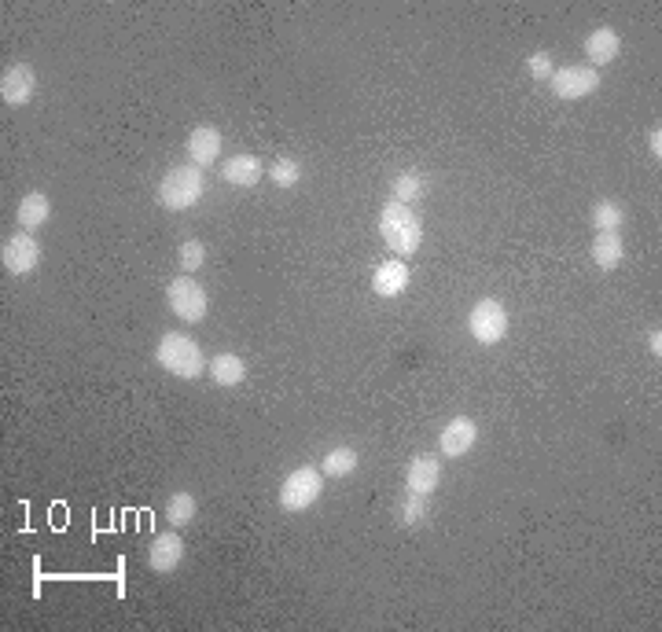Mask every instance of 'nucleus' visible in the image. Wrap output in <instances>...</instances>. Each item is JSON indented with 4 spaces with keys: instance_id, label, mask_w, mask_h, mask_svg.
Masks as SVG:
<instances>
[{
    "instance_id": "1",
    "label": "nucleus",
    "mask_w": 662,
    "mask_h": 632,
    "mask_svg": "<svg viewBox=\"0 0 662 632\" xmlns=\"http://www.w3.org/2000/svg\"><path fill=\"white\" fill-rule=\"evenodd\" d=\"M379 236L383 243L390 247L394 258H412V254H420L423 247V221L420 214L405 203H394L390 199L383 210H379Z\"/></svg>"
},
{
    "instance_id": "2",
    "label": "nucleus",
    "mask_w": 662,
    "mask_h": 632,
    "mask_svg": "<svg viewBox=\"0 0 662 632\" xmlns=\"http://www.w3.org/2000/svg\"><path fill=\"white\" fill-rule=\"evenodd\" d=\"M206 192V177L199 166L192 162H181V166H170V170L162 173L159 188H155V199H159L162 210H170V214H184V210H192Z\"/></svg>"
},
{
    "instance_id": "3",
    "label": "nucleus",
    "mask_w": 662,
    "mask_h": 632,
    "mask_svg": "<svg viewBox=\"0 0 662 632\" xmlns=\"http://www.w3.org/2000/svg\"><path fill=\"white\" fill-rule=\"evenodd\" d=\"M155 364H159L162 372L177 375L184 383H192L199 375L206 372V357L199 350V342L192 335H184V331H166L155 346Z\"/></svg>"
},
{
    "instance_id": "4",
    "label": "nucleus",
    "mask_w": 662,
    "mask_h": 632,
    "mask_svg": "<svg viewBox=\"0 0 662 632\" xmlns=\"http://www.w3.org/2000/svg\"><path fill=\"white\" fill-rule=\"evenodd\" d=\"M320 493H324V474L317 471V467H295V471L284 478V486H280V493H276V500H280V508L291 511V515H302V511H309L313 504L320 500Z\"/></svg>"
},
{
    "instance_id": "5",
    "label": "nucleus",
    "mask_w": 662,
    "mask_h": 632,
    "mask_svg": "<svg viewBox=\"0 0 662 632\" xmlns=\"http://www.w3.org/2000/svg\"><path fill=\"white\" fill-rule=\"evenodd\" d=\"M468 331L479 346H497L508 339V309L497 298H479L468 313Z\"/></svg>"
},
{
    "instance_id": "6",
    "label": "nucleus",
    "mask_w": 662,
    "mask_h": 632,
    "mask_svg": "<svg viewBox=\"0 0 662 632\" xmlns=\"http://www.w3.org/2000/svg\"><path fill=\"white\" fill-rule=\"evenodd\" d=\"M166 305H170L173 316H181L184 324H199L206 320V309H210V294H206L203 283H195L192 276H177L166 287Z\"/></svg>"
},
{
    "instance_id": "7",
    "label": "nucleus",
    "mask_w": 662,
    "mask_h": 632,
    "mask_svg": "<svg viewBox=\"0 0 662 632\" xmlns=\"http://www.w3.org/2000/svg\"><path fill=\"white\" fill-rule=\"evenodd\" d=\"M548 85H552V96L563 103H578V100H589V96H596L600 92V70L585 67V63H574V67H560L552 78H548Z\"/></svg>"
},
{
    "instance_id": "8",
    "label": "nucleus",
    "mask_w": 662,
    "mask_h": 632,
    "mask_svg": "<svg viewBox=\"0 0 662 632\" xmlns=\"http://www.w3.org/2000/svg\"><path fill=\"white\" fill-rule=\"evenodd\" d=\"M41 239L34 232H15V236L4 239V247H0V261H4V269L8 276H30L37 272L41 265Z\"/></svg>"
},
{
    "instance_id": "9",
    "label": "nucleus",
    "mask_w": 662,
    "mask_h": 632,
    "mask_svg": "<svg viewBox=\"0 0 662 632\" xmlns=\"http://www.w3.org/2000/svg\"><path fill=\"white\" fill-rule=\"evenodd\" d=\"M479 445V423L471 416H453L438 434V456L442 460H460Z\"/></svg>"
},
{
    "instance_id": "10",
    "label": "nucleus",
    "mask_w": 662,
    "mask_h": 632,
    "mask_svg": "<svg viewBox=\"0 0 662 632\" xmlns=\"http://www.w3.org/2000/svg\"><path fill=\"white\" fill-rule=\"evenodd\" d=\"M37 96V70L30 63H12L0 78V100L4 107H30Z\"/></svg>"
},
{
    "instance_id": "11",
    "label": "nucleus",
    "mask_w": 662,
    "mask_h": 632,
    "mask_svg": "<svg viewBox=\"0 0 662 632\" xmlns=\"http://www.w3.org/2000/svg\"><path fill=\"white\" fill-rule=\"evenodd\" d=\"M442 482V456H431V452H416L405 467V489L412 493H423V497H431L434 489Z\"/></svg>"
},
{
    "instance_id": "12",
    "label": "nucleus",
    "mask_w": 662,
    "mask_h": 632,
    "mask_svg": "<svg viewBox=\"0 0 662 632\" xmlns=\"http://www.w3.org/2000/svg\"><path fill=\"white\" fill-rule=\"evenodd\" d=\"M184 563V541L181 533L166 530V533H155V541L148 544V566L155 570V574H173L177 566Z\"/></svg>"
},
{
    "instance_id": "13",
    "label": "nucleus",
    "mask_w": 662,
    "mask_h": 632,
    "mask_svg": "<svg viewBox=\"0 0 662 632\" xmlns=\"http://www.w3.org/2000/svg\"><path fill=\"white\" fill-rule=\"evenodd\" d=\"M582 52H585V59H589L585 67H593V70L607 67V63H615L618 52H622V34H618L615 26H596L593 34L585 37Z\"/></svg>"
},
{
    "instance_id": "14",
    "label": "nucleus",
    "mask_w": 662,
    "mask_h": 632,
    "mask_svg": "<svg viewBox=\"0 0 662 632\" xmlns=\"http://www.w3.org/2000/svg\"><path fill=\"white\" fill-rule=\"evenodd\" d=\"M221 133H217L214 125H199V129H192L188 133V140H184V151H188V162L192 166H199V170H210L217 158H221Z\"/></svg>"
},
{
    "instance_id": "15",
    "label": "nucleus",
    "mask_w": 662,
    "mask_h": 632,
    "mask_svg": "<svg viewBox=\"0 0 662 632\" xmlns=\"http://www.w3.org/2000/svg\"><path fill=\"white\" fill-rule=\"evenodd\" d=\"M262 177H265L262 158L251 155V151H240V155H232L221 162V181L232 184V188H254Z\"/></svg>"
},
{
    "instance_id": "16",
    "label": "nucleus",
    "mask_w": 662,
    "mask_h": 632,
    "mask_svg": "<svg viewBox=\"0 0 662 632\" xmlns=\"http://www.w3.org/2000/svg\"><path fill=\"white\" fill-rule=\"evenodd\" d=\"M405 287H409V265L401 258L379 261L376 272H372V291H376L379 298H401Z\"/></svg>"
},
{
    "instance_id": "17",
    "label": "nucleus",
    "mask_w": 662,
    "mask_h": 632,
    "mask_svg": "<svg viewBox=\"0 0 662 632\" xmlns=\"http://www.w3.org/2000/svg\"><path fill=\"white\" fill-rule=\"evenodd\" d=\"M206 372H210V379H214V386H221V390H232V386H243V379H247V361H243L240 353H217L214 361L206 364Z\"/></svg>"
},
{
    "instance_id": "18",
    "label": "nucleus",
    "mask_w": 662,
    "mask_h": 632,
    "mask_svg": "<svg viewBox=\"0 0 662 632\" xmlns=\"http://www.w3.org/2000/svg\"><path fill=\"white\" fill-rule=\"evenodd\" d=\"M48 217H52V199L45 192H30L19 199V210H15V221L23 232H37V228L48 225Z\"/></svg>"
},
{
    "instance_id": "19",
    "label": "nucleus",
    "mask_w": 662,
    "mask_h": 632,
    "mask_svg": "<svg viewBox=\"0 0 662 632\" xmlns=\"http://www.w3.org/2000/svg\"><path fill=\"white\" fill-rule=\"evenodd\" d=\"M589 254H593L596 269L611 272L622 265V258H626V239H622V232H596Z\"/></svg>"
},
{
    "instance_id": "20",
    "label": "nucleus",
    "mask_w": 662,
    "mask_h": 632,
    "mask_svg": "<svg viewBox=\"0 0 662 632\" xmlns=\"http://www.w3.org/2000/svg\"><path fill=\"white\" fill-rule=\"evenodd\" d=\"M357 463H361L357 449H350V445H335L331 452H324L320 474H324V478H350V474L357 471Z\"/></svg>"
},
{
    "instance_id": "21",
    "label": "nucleus",
    "mask_w": 662,
    "mask_h": 632,
    "mask_svg": "<svg viewBox=\"0 0 662 632\" xmlns=\"http://www.w3.org/2000/svg\"><path fill=\"white\" fill-rule=\"evenodd\" d=\"M390 192H394V203H416V199H423V195H427V177H423L420 170H405V173H398V177H394V188H390Z\"/></svg>"
},
{
    "instance_id": "22",
    "label": "nucleus",
    "mask_w": 662,
    "mask_h": 632,
    "mask_svg": "<svg viewBox=\"0 0 662 632\" xmlns=\"http://www.w3.org/2000/svg\"><path fill=\"white\" fill-rule=\"evenodd\" d=\"M589 221H593V228H600V232H618V228L626 225V206L618 203V199H600V203L593 206Z\"/></svg>"
},
{
    "instance_id": "23",
    "label": "nucleus",
    "mask_w": 662,
    "mask_h": 632,
    "mask_svg": "<svg viewBox=\"0 0 662 632\" xmlns=\"http://www.w3.org/2000/svg\"><path fill=\"white\" fill-rule=\"evenodd\" d=\"M195 511H199V504H195L192 493H170V500H166V522H170L173 530H181V526H188V522L195 519Z\"/></svg>"
},
{
    "instance_id": "24",
    "label": "nucleus",
    "mask_w": 662,
    "mask_h": 632,
    "mask_svg": "<svg viewBox=\"0 0 662 632\" xmlns=\"http://www.w3.org/2000/svg\"><path fill=\"white\" fill-rule=\"evenodd\" d=\"M206 265V243L203 239H184L181 247H177V269L181 276H192Z\"/></svg>"
},
{
    "instance_id": "25",
    "label": "nucleus",
    "mask_w": 662,
    "mask_h": 632,
    "mask_svg": "<svg viewBox=\"0 0 662 632\" xmlns=\"http://www.w3.org/2000/svg\"><path fill=\"white\" fill-rule=\"evenodd\" d=\"M423 519H427V497H423V493H412L409 489L398 504V522L405 526V530H416Z\"/></svg>"
},
{
    "instance_id": "26",
    "label": "nucleus",
    "mask_w": 662,
    "mask_h": 632,
    "mask_svg": "<svg viewBox=\"0 0 662 632\" xmlns=\"http://www.w3.org/2000/svg\"><path fill=\"white\" fill-rule=\"evenodd\" d=\"M269 177H273L276 188H295L298 181H302V166H298L295 158H276L273 170H265Z\"/></svg>"
},
{
    "instance_id": "27",
    "label": "nucleus",
    "mask_w": 662,
    "mask_h": 632,
    "mask_svg": "<svg viewBox=\"0 0 662 632\" xmlns=\"http://www.w3.org/2000/svg\"><path fill=\"white\" fill-rule=\"evenodd\" d=\"M526 74H530L534 81H548L552 74H556L552 56H548V52H530V59H526Z\"/></svg>"
},
{
    "instance_id": "28",
    "label": "nucleus",
    "mask_w": 662,
    "mask_h": 632,
    "mask_svg": "<svg viewBox=\"0 0 662 632\" xmlns=\"http://www.w3.org/2000/svg\"><path fill=\"white\" fill-rule=\"evenodd\" d=\"M648 151L655 155V162L662 158V129H659V125H655V129L648 133Z\"/></svg>"
},
{
    "instance_id": "29",
    "label": "nucleus",
    "mask_w": 662,
    "mask_h": 632,
    "mask_svg": "<svg viewBox=\"0 0 662 632\" xmlns=\"http://www.w3.org/2000/svg\"><path fill=\"white\" fill-rule=\"evenodd\" d=\"M648 350L655 353V361L662 357V331H659V328H655V331L648 335Z\"/></svg>"
}]
</instances>
